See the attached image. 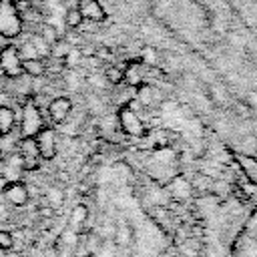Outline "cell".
I'll list each match as a JSON object with an SVG mask.
<instances>
[{
  "label": "cell",
  "mask_w": 257,
  "mask_h": 257,
  "mask_svg": "<svg viewBox=\"0 0 257 257\" xmlns=\"http://www.w3.org/2000/svg\"><path fill=\"white\" fill-rule=\"evenodd\" d=\"M122 80H124L128 86H133V88H137L139 84H143V82H145L143 62H131L126 68H122Z\"/></svg>",
  "instance_id": "cell-10"
},
{
  "label": "cell",
  "mask_w": 257,
  "mask_h": 257,
  "mask_svg": "<svg viewBox=\"0 0 257 257\" xmlns=\"http://www.w3.org/2000/svg\"><path fill=\"white\" fill-rule=\"evenodd\" d=\"M44 126L42 122V112L34 100H28L22 108V120H20V135L22 137H34L40 128Z\"/></svg>",
  "instance_id": "cell-2"
},
{
  "label": "cell",
  "mask_w": 257,
  "mask_h": 257,
  "mask_svg": "<svg viewBox=\"0 0 257 257\" xmlns=\"http://www.w3.org/2000/svg\"><path fill=\"white\" fill-rule=\"evenodd\" d=\"M14 247V235L6 229H0V249L2 251H12Z\"/></svg>",
  "instance_id": "cell-21"
},
{
  "label": "cell",
  "mask_w": 257,
  "mask_h": 257,
  "mask_svg": "<svg viewBox=\"0 0 257 257\" xmlns=\"http://www.w3.org/2000/svg\"><path fill=\"white\" fill-rule=\"evenodd\" d=\"M30 4H42V2H46V0H28Z\"/></svg>",
  "instance_id": "cell-24"
},
{
  "label": "cell",
  "mask_w": 257,
  "mask_h": 257,
  "mask_svg": "<svg viewBox=\"0 0 257 257\" xmlns=\"http://www.w3.org/2000/svg\"><path fill=\"white\" fill-rule=\"evenodd\" d=\"M22 32V16L14 0H0V36L16 38Z\"/></svg>",
  "instance_id": "cell-1"
},
{
  "label": "cell",
  "mask_w": 257,
  "mask_h": 257,
  "mask_svg": "<svg viewBox=\"0 0 257 257\" xmlns=\"http://www.w3.org/2000/svg\"><path fill=\"white\" fill-rule=\"evenodd\" d=\"M80 60H82V52H80V48H70L68 50V54L62 58V62H64V66H68V68H76L78 64H80Z\"/></svg>",
  "instance_id": "cell-18"
},
{
  "label": "cell",
  "mask_w": 257,
  "mask_h": 257,
  "mask_svg": "<svg viewBox=\"0 0 257 257\" xmlns=\"http://www.w3.org/2000/svg\"><path fill=\"white\" fill-rule=\"evenodd\" d=\"M40 215L50 217V215H52V209H50V207H42V209H40Z\"/></svg>",
  "instance_id": "cell-23"
},
{
  "label": "cell",
  "mask_w": 257,
  "mask_h": 257,
  "mask_svg": "<svg viewBox=\"0 0 257 257\" xmlns=\"http://www.w3.org/2000/svg\"><path fill=\"white\" fill-rule=\"evenodd\" d=\"M72 48V44L68 42V40H64V38H58L54 44H50V56H54V58H64L66 54H68V50Z\"/></svg>",
  "instance_id": "cell-13"
},
{
  "label": "cell",
  "mask_w": 257,
  "mask_h": 257,
  "mask_svg": "<svg viewBox=\"0 0 257 257\" xmlns=\"http://www.w3.org/2000/svg\"><path fill=\"white\" fill-rule=\"evenodd\" d=\"M30 44L34 46V50H36L38 58L50 56V46H48V44L42 40V36H40V34H32V38H30Z\"/></svg>",
  "instance_id": "cell-17"
},
{
  "label": "cell",
  "mask_w": 257,
  "mask_h": 257,
  "mask_svg": "<svg viewBox=\"0 0 257 257\" xmlns=\"http://www.w3.org/2000/svg\"><path fill=\"white\" fill-rule=\"evenodd\" d=\"M0 68L8 78L22 76V58L16 46L0 48Z\"/></svg>",
  "instance_id": "cell-5"
},
{
  "label": "cell",
  "mask_w": 257,
  "mask_h": 257,
  "mask_svg": "<svg viewBox=\"0 0 257 257\" xmlns=\"http://www.w3.org/2000/svg\"><path fill=\"white\" fill-rule=\"evenodd\" d=\"M141 56H143V64H147V66H157L159 64V52L151 46H145Z\"/></svg>",
  "instance_id": "cell-20"
},
{
  "label": "cell",
  "mask_w": 257,
  "mask_h": 257,
  "mask_svg": "<svg viewBox=\"0 0 257 257\" xmlns=\"http://www.w3.org/2000/svg\"><path fill=\"white\" fill-rule=\"evenodd\" d=\"M18 153H20V161H22L24 171H36L40 167V155H38L34 137H22L18 141Z\"/></svg>",
  "instance_id": "cell-6"
},
{
  "label": "cell",
  "mask_w": 257,
  "mask_h": 257,
  "mask_svg": "<svg viewBox=\"0 0 257 257\" xmlns=\"http://www.w3.org/2000/svg\"><path fill=\"white\" fill-rule=\"evenodd\" d=\"M153 94H155V90H153L151 84H145V82H143V84L137 86V98H139L145 106H151V104H153V100H155Z\"/></svg>",
  "instance_id": "cell-14"
},
{
  "label": "cell",
  "mask_w": 257,
  "mask_h": 257,
  "mask_svg": "<svg viewBox=\"0 0 257 257\" xmlns=\"http://www.w3.org/2000/svg\"><path fill=\"white\" fill-rule=\"evenodd\" d=\"M82 20H90V22H102L106 18V12L102 8V4L98 0H78L76 4Z\"/></svg>",
  "instance_id": "cell-9"
},
{
  "label": "cell",
  "mask_w": 257,
  "mask_h": 257,
  "mask_svg": "<svg viewBox=\"0 0 257 257\" xmlns=\"http://www.w3.org/2000/svg\"><path fill=\"white\" fill-rule=\"evenodd\" d=\"M116 120H118V126L128 135V137H145L147 128L141 120V116L128 106V104H122L118 108V114H116Z\"/></svg>",
  "instance_id": "cell-3"
},
{
  "label": "cell",
  "mask_w": 257,
  "mask_h": 257,
  "mask_svg": "<svg viewBox=\"0 0 257 257\" xmlns=\"http://www.w3.org/2000/svg\"><path fill=\"white\" fill-rule=\"evenodd\" d=\"M104 80L110 82V84H120L122 82V68L120 66H108L104 70Z\"/></svg>",
  "instance_id": "cell-19"
},
{
  "label": "cell",
  "mask_w": 257,
  "mask_h": 257,
  "mask_svg": "<svg viewBox=\"0 0 257 257\" xmlns=\"http://www.w3.org/2000/svg\"><path fill=\"white\" fill-rule=\"evenodd\" d=\"M72 112V100L68 96H54L48 102V114L54 122H64Z\"/></svg>",
  "instance_id": "cell-8"
},
{
  "label": "cell",
  "mask_w": 257,
  "mask_h": 257,
  "mask_svg": "<svg viewBox=\"0 0 257 257\" xmlns=\"http://www.w3.org/2000/svg\"><path fill=\"white\" fill-rule=\"evenodd\" d=\"M2 193H4V199L10 205H14V207H22V205L28 203V187L22 181H10V183H6L4 189H2Z\"/></svg>",
  "instance_id": "cell-7"
},
{
  "label": "cell",
  "mask_w": 257,
  "mask_h": 257,
  "mask_svg": "<svg viewBox=\"0 0 257 257\" xmlns=\"http://www.w3.org/2000/svg\"><path fill=\"white\" fill-rule=\"evenodd\" d=\"M0 157H2V149H0Z\"/></svg>",
  "instance_id": "cell-26"
},
{
  "label": "cell",
  "mask_w": 257,
  "mask_h": 257,
  "mask_svg": "<svg viewBox=\"0 0 257 257\" xmlns=\"http://www.w3.org/2000/svg\"><path fill=\"white\" fill-rule=\"evenodd\" d=\"M14 122H16V114L10 106H0V135H10L14 131Z\"/></svg>",
  "instance_id": "cell-11"
},
{
  "label": "cell",
  "mask_w": 257,
  "mask_h": 257,
  "mask_svg": "<svg viewBox=\"0 0 257 257\" xmlns=\"http://www.w3.org/2000/svg\"><path fill=\"white\" fill-rule=\"evenodd\" d=\"M64 24H66L68 28H78V26L82 24V16H80V12H78L76 6H70V8L64 12Z\"/></svg>",
  "instance_id": "cell-15"
},
{
  "label": "cell",
  "mask_w": 257,
  "mask_h": 257,
  "mask_svg": "<svg viewBox=\"0 0 257 257\" xmlns=\"http://www.w3.org/2000/svg\"><path fill=\"white\" fill-rule=\"evenodd\" d=\"M14 2H16V4H18V2H22V0H14Z\"/></svg>",
  "instance_id": "cell-25"
},
{
  "label": "cell",
  "mask_w": 257,
  "mask_h": 257,
  "mask_svg": "<svg viewBox=\"0 0 257 257\" xmlns=\"http://www.w3.org/2000/svg\"><path fill=\"white\" fill-rule=\"evenodd\" d=\"M40 36H42V40H44L48 46L54 44V42L60 38L56 26H52V24H42V26H40Z\"/></svg>",
  "instance_id": "cell-16"
},
{
  "label": "cell",
  "mask_w": 257,
  "mask_h": 257,
  "mask_svg": "<svg viewBox=\"0 0 257 257\" xmlns=\"http://www.w3.org/2000/svg\"><path fill=\"white\" fill-rule=\"evenodd\" d=\"M84 215H86V207H84V205H78V207H74V211H72V221L78 223V221L84 219Z\"/></svg>",
  "instance_id": "cell-22"
},
{
  "label": "cell",
  "mask_w": 257,
  "mask_h": 257,
  "mask_svg": "<svg viewBox=\"0 0 257 257\" xmlns=\"http://www.w3.org/2000/svg\"><path fill=\"white\" fill-rule=\"evenodd\" d=\"M46 70V64L42 58H24L22 60V72H26L28 76H42Z\"/></svg>",
  "instance_id": "cell-12"
},
{
  "label": "cell",
  "mask_w": 257,
  "mask_h": 257,
  "mask_svg": "<svg viewBox=\"0 0 257 257\" xmlns=\"http://www.w3.org/2000/svg\"><path fill=\"white\" fill-rule=\"evenodd\" d=\"M34 143L38 149L40 159L50 161L56 157V131L50 126H42L36 135H34Z\"/></svg>",
  "instance_id": "cell-4"
}]
</instances>
